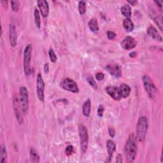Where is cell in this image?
Masks as SVG:
<instances>
[{
	"label": "cell",
	"mask_w": 163,
	"mask_h": 163,
	"mask_svg": "<svg viewBox=\"0 0 163 163\" xmlns=\"http://www.w3.org/2000/svg\"><path fill=\"white\" fill-rule=\"evenodd\" d=\"M136 136L133 134H131L126 142L124 147V154L126 160L132 162L134 161L137 153V143Z\"/></svg>",
	"instance_id": "1"
},
{
	"label": "cell",
	"mask_w": 163,
	"mask_h": 163,
	"mask_svg": "<svg viewBox=\"0 0 163 163\" xmlns=\"http://www.w3.org/2000/svg\"><path fill=\"white\" fill-rule=\"evenodd\" d=\"M149 128V121L147 117L142 116L140 117L136 124V139L137 141L144 142Z\"/></svg>",
	"instance_id": "2"
},
{
	"label": "cell",
	"mask_w": 163,
	"mask_h": 163,
	"mask_svg": "<svg viewBox=\"0 0 163 163\" xmlns=\"http://www.w3.org/2000/svg\"><path fill=\"white\" fill-rule=\"evenodd\" d=\"M79 133L80 137L81 152L82 153H85L87 150L89 144V134L87 129L84 125L80 124L79 126Z\"/></svg>",
	"instance_id": "3"
},
{
	"label": "cell",
	"mask_w": 163,
	"mask_h": 163,
	"mask_svg": "<svg viewBox=\"0 0 163 163\" xmlns=\"http://www.w3.org/2000/svg\"><path fill=\"white\" fill-rule=\"evenodd\" d=\"M33 46L31 44H29L25 48L24 52V73L26 76H29L31 73V68L30 63L31 60Z\"/></svg>",
	"instance_id": "4"
},
{
	"label": "cell",
	"mask_w": 163,
	"mask_h": 163,
	"mask_svg": "<svg viewBox=\"0 0 163 163\" xmlns=\"http://www.w3.org/2000/svg\"><path fill=\"white\" fill-rule=\"evenodd\" d=\"M20 103L24 115H26L29 110V94L26 87L22 86L19 88Z\"/></svg>",
	"instance_id": "5"
},
{
	"label": "cell",
	"mask_w": 163,
	"mask_h": 163,
	"mask_svg": "<svg viewBox=\"0 0 163 163\" xmlns=\"http://www.w3.org/2000/svg\"><path fill=\"white\" fill-rule=\"evenodd\" d=\"M143 83L145 89L149 97L151 98H153L156 93L157 89L152 79L148 75H144L143 76Z\"/></svg>",
	"instance_id": "6"
},
{
	"label": "cell",
	"mask_w": 163,
	"mask_h": 163,
	"mask_svg": "<svg viewBox=\"0 0 163 163\" xmlns=\"http://www.w3.org/2000/svg\"><path fill=\"white\" fill-rule=\"evenodd\" d=\"M60 85H61V87L63 89L72 92L73 93H78L79 92V89L76 83L71 79H63L61 80Z\"/></svg>",
	"instance_id": "7"
},
{
	"label": "cell",
	"mask_w": 163,
	"mask_h": 163,
	"mask_svg": "<svg viewBox=\"0 0 163 163\" xmlns=\"http://www.w3.org/2000/svg\"><path fill=\"white\" fill-rule=\"evenodd\" d=\"M45 82L42 78L41 73L37 75V96L40 101L41 102L44 101V90H45Z\"/></svg>",
	"instance_id": "8"
},
{
	"label": "cell",
	"mask_w": 163,
	"mask_h": 163,
	"mask_svg": "<svg viewBox=\"0 0 163 163\" xmlns=\"http://www.w3.org/2000/svg\"><path fill=\"white\" fill-rule=\"evenodd\" d=\"M105 68L111 75H112L115 78H120L122 76L121 68L117 64H108Z\"/></svg>",
	"instance_id": "9"
},
{
	"label": "cell",
	"mask_w": 163,
	"mask_h": 163,
	"mask_svg": "<svg viewBox=\"0 0 163 163\" xmlns=\"http://www.w3.org/2000/svg\"><path fill=\"white\" fill-rule=\"evenodd\" d=\"M19 101H19L17 98L15 97L13 101V105H14V108L15 114L17 119L18 122L21 124L23 123V118L22 116V114L23 113L21 112V110H22V108L21 105V103Z\"/></svg>",
	"instance_id": "10"
},
{
	"label": "cell",
	"mask_w": 163,
	"mask_h": 163,
	"mask_svg": "<svg viewBox=\"0 0 163 163\" xmlns=\"http://www.w3.org/2000/svg\"><path fill=\"white\" fill-rule=\"evenodd\" d=\"M137 44L136 40L131 37H126L121 42V46L126 50H131L134 49Z\"/></svg>",
	"instance_id": "11"
},
{
	"label": "cell",
	"mask_w": 163,
	"mask_h": 163,
	"mask_svg": "<svg viewBox=\"0 0 163 163\" xmlns=\"http://www.w3.org/2000/svg\"><path fill=\"white\" fill-rule=\"evenodd\" d=\"M106 92L109 94V96L116 101L121 99V94L119 92L118 87L116 86H107L106 87Z\"/></svg>",
	"instance_id": "12"
},
{
	"label": "cell",
	"mask_w": 163,
	"mask_h": 163,
	"mask_svg": "<svg viewBox=\"0 0 163 163\" xmlns=\"http://www.w3.org/2000/svg\"><path fill=\"white\" fill-rule=\"evenodd\" d=\"M37 5L41 15L44 17H47L49 14V5L48 2L45 0H40L37 2Z\"/></svg>",
	"instance_id": "13"
},
{
	"label": "cell",
	"mask_w": 163,
	"mask_h": 163,
	"mask_svg": "<svg viewBox=\"0 0 163 163\" xmlns=\"http://www.w3.org/2000/svg\"><path fill=\"white\" fill-rule=\"evenodd\" d=\"M9 39L10 43L12 47H15L17 44V34L16 28L12 24L10 25V32H9Z\"/></svg>",
	"instance_id": "14"
},
{
	"label": "cell",
	"mask_w": 163,
	"mask_h": 163,
	"mask_svg": "<svg viewBox=\"0 0 163 163\" xmlns=\"http://www.w3.org/2000/svg\"><path fill=\"white\" fill-rule=\"evenodd\" d=\"M107 150H108V159L105 161L107 162H109L111 161V157L113 156V154L114 153V152L115 151L116 149V145L115 143L111 140H109L107 142Z\"/></svg>",
	"instance_id": "15"
},
{
	"label": "cell",
	"mask_w": 163,
	"mask_h": 163,
	"mask_svg": "<svg viewBox=\"0 0 163 163\" xmlns=\"http://www.w3.org/2000/svg\"><path fill=\"white\" fill-rule=\"evenodd\" d=\"M119 92L121 94V98H126L130 96L131 92V88L126 83H122L118 87Z\"/></svg>",
	"instance_id": "16"
},
{
	"label": "cell",
	"mask_w": 163,
	"mask_h": 163,
	"mask_svg": "<svg viewBox=\"0 0 163 163\" xmlns=\"http://www.w3.org/2000/svg\"><path fill=\"white\" fill-rule=\"evenodd\" d=\"M147 33L151 38L155 39L157 41H159L160 42L162 41V38L160 35V34L159 33L158 31L154 27L150 26L147 29Z\"/></svg>",
	"instance_id": "17"
},
{
	"label": "cell",
	"mask_w": 163,
	"mask_h": 163,
	"mask_svg": "<svg viewBox=\"0 0 163 163\" xmlns=\"http://www.w3.org/2000/svg\"><path fill=\"white\" fill-rule=\"evenodd\" d=\"M91 111V102L89 99H87L84 102L82 106V112L85 117H89Z\"/></svg>",
	"instance_id": "18"
},
{
	"label": "cell",
	"mask_w": 163,
	"mask_h": 163,
	"mask_svg": "<svg viewBox=\"0 0 163 163\" xmlns=\"http://www.w3.org/2000/svg\"><path fill=\"white\" fill-rule=\"evenodd\" d=\"M150 16L151 17V18L154 21V22H155V23L157 25V26L159 27L160 30L162 31V26H163L162 18L159 15H157V14L154 12L150 13Z\"/></svg>",
	"instance_id": "19"
},
{
	"label": "cell",
	"mask_w": 163,
	"mask_h": 163,
	"mask_svg": "<svg viewBox=\"0 0 163 163\" xmlns=\"http://www.w3.org/2000/svg\"><path fill=\"white\" fill-rule=\"evenodd\" d=\"M123 26L127 32H131L134 30V26L133 21L129 18H126L123 21Z\"/></svg>",
	"instance_id": "20"
},
{
	"label": "cell",
	"mask_w": 163,
	"mask_h": 163,
	"mask_svg": "<svg viewBox=\"0 0 163 163\" xmlns=\"http://www.w3.org/2000/svg\"><path fill=\"white\" fill-rule=\"evenodd\" d=\"M89 28L90 30L94 33H97L99 31L98 22L96 19H92L88 23Z\"/></svg>",
	"instance_id": "21"
},
{
	"label": "cell",
	"mask_w": 163,
	"mask_h": 163,
	"mask_svg": "<svg viewBox=\"0 0 163 163\" xmlns=\"http://www.w3.org/2000/svg\"><path fill=\"white\" fill-rule=\"evenodd\" d=\"M121 13L126 18L130 19L131 16V8L129 5H124L121 7Z\"/></svg>",
	"instance_id": "22"
},
{
	"label": "cell",
	"mask_w": 163,
	"mask_h": 163,
	"mask_svg": "<svg viewBox=\"0 0 163 163\" xmlns=\"http://www.w3.org/2000/svg\"><path fill=\"white\" fill-rule=\"evenodd\" d=\"M29 156H30V159H31V162H39L40 157L38 156V153L37 152V151L35 150V149L33 148V147L30 149Z\"/></svg>",
	"instance_id": "23"
},
{
	"label": "cell",
	"mask_w": 163,
	"mask_h": 163,
	"mask_svg": "<svg viewBox=\"0 0 163 163\" xmlns=\"http://www.w3.org/2000/svg\"><path fill=\"white\" fill-rule=\"evenodd\" d=\"M7 158V152L5 145H2L0 148V161L2 163H4Z\"/></svg>",
	"instance_id": "24"
},
{
	"label": "cell",
	"mask_w": 163,
	"mask_h": 163,
	"mask_svg": "<svg viewBox=\"0 0 163 163\" xmlns=\"http://www.w3.org/2000/svg\"><path fill=\"white\" fill-rule=\"evenodd\" d=\"M34 17H35V21L37 27L38 29H40L41 27V18L40 12L37 8H35V11H34Z\"/></svg>",
	"instance_id": "25"
},
{
	"label": "cell",
	"mask_w": 163,
	"mask_h": 163,
	"mask_svg": "<svg viewBox=\"0 0 163 163\" xmlns=\"http://www.w3.org/2000/svg\"><path fill=\"white\" fill-rule=\"evenodd\" d=\"M87 3L85 1H80L79 2V12L80 15H84L87 11Z\"/></svg>",
	"instance_id": "26"
},
{
	"label": "cell",
	"mask_w": 163,
	"mask_h": 163,
	"mask_svg": "<svg viewBox=\"0 0 163 163\" xmlns=\"http://www.w3.org/2000/svg\"><path fill=\"white\" fill-rule=\"evenodd\" d=\"M49 57H50V61H52V63H56V61H57V56L56 54H55V52L54 50L52 49H49Z\"/></svg>",
	"instance_id": "27"
},
{
	"label": "cell",
	"mask_w": 163,
	"mask_h": 163,
	"mask_svg": "<svg viewBox=\"0 0 163 163\" xmlns=\"http://www.w3.org/2000/svg\"><path fill=\"white\" fill-rule=\"evenodd\" d=\"M87 81L88 82V83H89V85H91V86L92 87H93L94 89H98V85H97L96 81L94 80V78H93L92 76H87Z\"/></svg>",
	"instance_id": "28"
},
{
	"label": "cell",
	"mask_w": 163,
	"mask_h": 163,
	"mask_svg": "<svg viewBox=\"0 0 163 163\" xmlns=\"http://www.w3.org/2000/svg\"><path fill=\"white\" fill-rule=\"evenodd\" d=\"M12 9L14 12H18L20 8V2L19 1H12L10 2Z\"/></svg>",
	"instance_id": "29"
},
{
	"label": "cell",
	"mask_w": 163,
	"mask_h": 163,
	"mask_svg": "<svg viewBox=\"0 0 163 163\" xmlns=\"http://www.w3.org/2000/svg\"><path fill=\"white\" fill-rule=\"evenodd\" d=\"M104 111H105V107L103 105H100L98 107V111H97V115L99 117H102L103 116L104 114Z\"/></svg>",
	"instance_id": "30"
},
{
	"label": "cell",
	"mask_w": 163,
	"mask_h": 163,
	"mask_svg": "<svg viewBox=\"0 0 163 163\" xmlns=\"http://www.w3.org/2000/svg\"><path fill=\"white\" fill-rule=\"evenodd\" d=\"M73 152V147L72 145H68L65 149V153L66 156H71Z\"/></svg>",
	"instance_id": "31"
},
{
	"label": "cell",
	"mask_w": 163,
	"mask_h": 163,
	"mask_svg": "<svg viewBox=\"0 0 163 163\" xmlns=\"http://www.w3.org/2000/svg\"><path fill=\"white\" fill-rule=\"evenodd\" d=\"M116 34L113 32V31H108L107 32V37L108 38V39L110 40H113L116 37Z\"/></svg>",
	"instance_id": "32"
},
{
	"label": "cell",
	"mask_w": 163,
	"mask_h": 163,
	"mask_svg": "<svg viewBox=\"0 0 163 163\" xmlns=\"http://www.w3.org/2000/svg\"><path fill=\"white\" fill-rule=\"evenodd\" d=\"M96 78L97 80L101 81V80H103L104 79V78H105V75H104V73H101V72L98 73L96 74Z\"/></svg>",
	"instance_id": "33"
},
{
	"label": "cell",
	"mask_w": 163,
	"mask_h": 163,
	"mask_svg": "<svg viewBox=\"0 0 163 163\" xmlns=\"http://www.w3.org/2000/svg\"><path fill=\"white\" fill-rule=\"evenodd\" d=\"M108 133L110 136L111 137V138H114V136L115 135V129L114 127H109L108 129Z\"/></svg>",
	"instance_id": "34"
},
{
	"label": "cell",
	"mask_w": 163,
	"mask_h": 163,
	"mask_svg": "<svg viewBox=\"0 0 163 163\" xmlns=\"http://www.w3.org/2000/svg\"><path fill=\"white\" fill-rule=\"evenodd\" d=\"M123 161L122 159V156L121 155V154H118V155L117 156V159H116V161L117 162H122Z\"/></svg>",
	"instance_id": "35"
},
{
	"label": "cell",
	"mask_w": 163,
	"mask_h": 163,
	"mask_svg": "<svg viewBox=\"0 0 163 163\" xmlns=\"http://www.w3.org/2000/svg\"><path fill=\"white\" fill-rule=\"evenodd\" d=\"M49 71V64L47 63L45 64V66H44V72L45 73H47Z\"/></svg>",
	"instance_id": "36"
},
{
	"label": "cell",
	"mask_w": 163,
	"mask_h": 163,
	"mask_svg": "<svg viewBox=\"0 0 163 163\" xmlns=\"http://www.w3.org/2000/svg\"><path fill=\"white\" fill-rule=\"evenodd\" d=\"M155 3L161 8V9L162 10V2H161V1H156L155 2Z\"/></svg>",
	"instance_id": "37"
},
{
	"label": "cell",
	"mask_w": 163,
	"mask_h": 163,
	"mask_svg": "<svg viewBox=\"0 0 163 163\" xmlns=\"http://www.w3.org/2000/svg\"><path fill=\"white\" fill-rule=\"evenodd\" d=\"M127 2H128L129 3L131 4L132 5H135L137 3H138V2H137V1H135V0H134V1H127Z\"/></svg>",
	"instance_id": "38"
},
{
	"label": "cell",
	"mask_w": 163,
	"mask_h": 163,
	"mask_svg": "<svg viewBox=\"0 0 163 163\" xmlns=\"http://www.w3.org/2000/svg\"><path fill=\"white\" fill-rule=\"evenodd\" d=\"M2 4L3 5V6H4V7H5V8H6V9L7 7H8V2L2 1Z\"/></svg>",
	"instance_id": "39"
},
{
	"label": "cell",
	"mask_w": 163,
	"mask_h": 163,
	"mask_svg": "<svg viewBox=\"0 0 163 163\" xmlns=\"http://www.w3.org/2000/svg\"><path fill=\"white\" fill-rule=\"evenodd\" d=\"M136 52H131L130 54V56L131 57H134L135 56H136Z\"/></svg>",
	"instance_id": "40"
}]
</instances>
